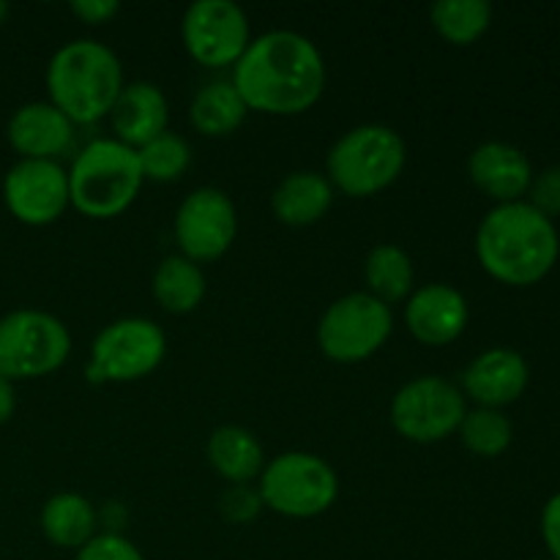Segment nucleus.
I'll list each match as a JSON object with an SVG mask.
<instances>
[{"mask_svg":"<svg viewBox=\"0 0 560 560\" xmlns=\"http://www.w3.org/2000/svg\"><path fill=\"white\" fill-rule=\"evenodd\" d=\"M230 82L249 109L299 115L320 102L326 91V60L315 42L301 33L268 31L252 38Z\"/></svg>","mask_w":560,"mask_h":560,"instance_id":"nucleus-1","label":"nucleus"},{"mask_svg":"<svg viewBox=\"0 0 560 560\" xmlns=\"http://www.w3.org/2000/svg\"><path fill=\"white\" fill-rule=\"evenodd\" d=\"M560 238L552 219L528 202L495 206L476 230V257L492 279L512 288L541 282L556 268Z\"/></svg>","mask_w":560,"mask_h":560,"instance_id":"nucleus-2","label":"nucleus"},{"mask_svg":"<svg viewBox=\"0 0 560 560\" xmlns=\"http://www.w3.org/2000/svg\"><path fill=\"white\" fill-rule=\"evenodd\" d=\"M47 91L71 124H96L124 91V66L107 44L74 38L49 60Z\"/></svg>","mask_w":560,"mask_h":560,"instance_id":"nucleus-3","label":"nucleus"},{"mask_svg":"<svg viewBox=\"0 0 560 560\" xmlns=\"http://www.w3.org/2000/svg\"><path fill=\"white\" fill-rule=\"evenodd\" d=\"M142 180L135 148L118 140H93L69 170L71 206L91 219H113L137 200Z\"/></svg>","mask_w":560,"mask_h":560,"instance_id":"nucleus-4","label":"nucleus"},{"mask_svg":"<svg viewBox=\"0 0 560 560\" xmlns=\"http://www.w3.org/2000/svg\"><path fill=\"white\" fill-rule=\"evenodd\" d=\"M408 162L405 140L383 124H364L339 137L328 151V180L350 197H372L388 189Z\"/></svg>","mask_w":560,"mask_h":560,"instance_id":"nucleus-5","label":"nucleus"},{"mask_svg":"<svg viewBox=\"0 0 560 560\" xmlns=\"http://www.w3.org/2000/svg\"><path fill=\"white\" fill-rule=\"evenodd\" d=\"M69 353V328L49 312L14 310L0 317V375L11 383L52 375Z\"/></svg>","mask_w":560,"mask_h":560,"instance_id":"nucleus-6","label":"nucleus"},{"mask_svg":"<svg viewBox=\"0 0 560 560\" xmlns=\"http://www.w3.org/2000/svg\"><path fill=\"white\" fill-rule=\"evenodd\" d=\"M257 492L262 506L282 517L310 520L328 512L339 495V481L331 465L317 454L284 452L266 463Z\"/></svg>","mask_w":560,"mask_h":560,"instance_id":"nucleus-7","label":"nucleus"},{"mask_svg":"<svg viewBox=\"0 0 560 560\" xmlns=\"http://www.w3.org/2000/svg\"><path fill=\"white\" fill-rule=\"evenodd\" d=\"M167 337L148 317H120L96 334L85 377L91 383H131L159 370Z\"/></svg>","mask_w":560,"mask_h":560,"instance_id":"nucleus-8","label":"nucleus"},{"mask_svg":"<svg viewBox=\"0 0 560 560\" xmlns=\"http://www.w3.org/2000/svg\"><path fill=\"white\" fill-rule=\"evenodd\" d=\"M392 331V306L370 293H348L323 312L317 323V345L331 361L359 364L375 355Z\"/></svg>","mask_w":560,"mask_h":560,"instance_id":"nucleus-9","label":"nucleus"},{"mask_svg":"<svg viewBox=\"0 0 560 560\" xmlns=\"http://www.w3.org/2000/svg\"><path fill=\"white\" fill-rule=\"evenodd\" d=\"M392 424L413 443H438L459 430L465 413V394L452 381L438 375L405 383L392 399Z\"/></svg>","mask_w":560,"mask_h":560,"instance_id":"nucleus-10","label":"nucleus"},{"mask_svg":"<svg viewBox=\"0 0 560 560\" xmlns=\"http://www.w3.org/2000/svg\"><path fill=\"white\" fill-rule=\"evenodd\" d=\"M184 47L208 69L238 63L252 42L249 20L233 0H197L184 11L180 22Z\"/></svg>","mask_w":560,"mask_h":560,"instance_id":"nucleus-11","label":"nucleus"},{"mask_svg":"<svg viewBox=\"0 0 560 560\" xmlns=\"http://www.w3.org/2000/svg\"><path fill=\"white\" fill-rule=\"evenodd\" d=\"M175 241L191 262L219 260L238 233L235 202L213 186L189 191L175 211Z\"/></svg>","mask_w":560,"mask_h":560,"instance_id":"nucleus-12","label":"nucleus"},{"mask_svg":"<svg viewBox=\"0 0 560 560\" xmlns=\"http://www.w3.org/2000/svg\"><path fill=\"white\" fill-rule=\"evenodd\" d=\"M3 200L11 217L31 228H44L71 206L69 173L49 159H20L5 173Z\"/></svg>","mask_w":560,"mask_h":560,"instance_id":"nucleus-13","label":"nucleus"},{"mask_svg":"<svg viewBox=\"0 0 560 560\" xmlns=\"http://www.w3.org/2000/svg\"><path fill=\"white\" fill-rule=\"evenodd\" d=\"M530 381L528 361L512 348H490L463 372V388L479 408L501 410L517 402Z\"/></svg>","mask_w":560,"mask_h":560,"instance_id":"nucleus-14","label":"nucleus"},{"mask_svg":"<svg viewBox=\"0 0 560 560\" xmlns=\"http://www.w3.org/2000/svg\"><path fill=\"white\" fill-rule=\"evenodd\" d=\"M468 301L452 284H424L413 290L405 306L410 334L424 345H448L463 337L468 326Z\"/></svg>","mask_w":560,"mask_h":560,"instance_id":"nucleus-15","label":"nucleus"},{"mask_svg":"<svg viewBox=\"0 0 560 560\" xmlns=\"http://www.w3.org/2000/svg\"><path fill=\"white\" fill-rule=\"evenodd\" d=\"M468 175L476 189L503 206V202H520V197L528 195L534 167L530 159L509 142H481L468 159Z\"/></svg>","mask_w":560,"mask_h":560,"instance_id":"nucleus-16","label":"nucleus"},{"mask_svg":"<svg viewBox=\"0 0 560 560\" xmlns=\"http://www.w3.org/2000/svg\"><path fill=\"white\" fill-rule=\"evenodd\" d=\"M109 120H113L115 140L140 151L142 145L167 131V96L153 82H131V85H124L120 96L115 98Z\"/></svg>","mask_w":560,"mask_h":560,"instance_id":"nucleus-17","label":"nucleus"},{"mask_svg":"<svg viewBox=\"0 0 560 560\" xmlns=\"http://www.w3.org/2000/svg\"><path fill=\"white\" fill-rule=\"evenodd\" d=\"M11 148L20 153L22 159H49L69 151L71 140H74V124L55 107L52 102H31L22 104L9 120Z\"/></svg>","mask_w":560,"mask_h":560,"instance_id":"nucleus-18","label":"nucleus"},{"mask_svg":"<svg viewBox=\"0 0 560 560\" xmlns=\"http://www.w3.org/2000/svg\"><path fill=\"white\" fill-rule=\"evenodd\" d=\"M334 202L331 180L315 170H299L290 173L282 184L273 189L271 208L273 217L290 228H310L320 222Z\"/></svg>","mask_w":560,"mask_h":560,"instance_id":"nucleus-19","label":"nucleus"},{"mask_svg":"<svg viewBox=\"0 0 560 560\" xmlns=\"http://www.w3.org/2000/svg\"><path fill=\"white\" fill-rule=\"evenodd\" d=\"M206 454L211 468L230 485H249V481L260 479L262 468H266L260 441L249 430L235 424L213 430L208 438Z\"/></svg>","mask_w":560,"mask_h":560,"instance_id":"nucleus-20","label":"nucleus"},{"mask_svg":"<svg viewBox=\"0 0 560 560\" xmlns=\"http://www.w3.org/2000/svg\"><path fill=\"white\" fill-rule=\"evenodd\" d=\"M249 115L238 88L228 80H217L202 85L189 104V120L200 135L228 137L238 129Z\"/></svg>","mask_w":560,"mask_h":560,"instance_id":"nucleus-21","label":"nucleus"},{"mask_svg":"<svg viewBox=\"0 0 560 560\" xmlns=\"http://www.w3.org/2000/svg\"><path fill=\"white\" fill-rule=\"evenodd\" d=\"M42 530L55 547L80 550L96 536V512L80 492H58L44 503Z\"/></svg>","mask_w":560,"mask_h":560,"instance_id":"nucleus-22","label":"nucleus"},{"mask_svg":"<svg viewBox=\"0 0 560 560\" xmlns=\"http://www.w3.org/2000/svg\"><path fill=\"white\" fill-rule=\"evenodd\" d=\"M153 295L170 315H189L206 299V273L184 255L164 257L153 273Z\"/></svg>","mask_w":560,"mask_h":560,"instance_id":"nucleus-23","label":"nucleus"},{"mask_svg":"<svg viewBox=\"0 0 560 560\" xmlns=\"http://www.w3.org/2000/svg\"><path fill=\"white\" fill-rule=\"evenodd\" d=\"M364 277L370 284V295L383 304H397L408 299L413 290V260L397 244H377L366 255Z\"/></svg>","mask_w":560,"mask_h":560,"instance_id":"nucleus-24","label":"nucleus"},{"mask_svg":"<svg viewBox=\"0 0 560 560\" xmlns=\"http://www.w3.org/2000/svg\"><path fill=\"white\" fill-rule=\"evenodd\" d=\"M432 27L457 47L479 42L492 22V5L487 0H438L430 9Z\"/></svg>","mask_w":560,"mask_h":560,"instance_id":"nucleus-25","label":"nucleus"},{"mask_svg":"<svg viewBox=\"0 0 560 560\" xmlns=\"http://www.w3.org/2000/svg\"><path fill=\"white\" fill-rule=\"evenodd\" d=\"M457 432L463 438L465 448L479 454V457H501L512 446L514 438V427L509 416L492 408L468 410Z\"/></svg>","mask_w":560,"mask_h":560,"instance_id":"nucleus-26","label":"nucleus"},{"mask_svg":"<svg viewBox=\"0 0 560 560\" xmlns=\"http://www.w3.org/2000/svg\"><path fill=\"white\" fill-rule=\"evenodd\" d=\"M137 159H140L142 178L156 180V184H170V180H178L189 170L191 145L184 137L175 135V131H164L156 140L142 145L137 151Z\"/></svg>","mask_w":560,"mask_h":560,"instance_id":"nucleus-27","label":"nucleus"},{"mask_svg":"<svg viewBox=\"0 0 560 560\" xmlns=\"http://www.w3.org/2000/svg\"><path fill=\"white\" fill-rule=\"evenodd\" d=\"M219 509L224 517L235 525H246L260 514L262 498L255 487L249 485H230L219 498Z\"/></svg>","mask_w":560,"mask_h":560,"instance_id":"nucleus-28","label":"nucleus"},{"mask_svg":"<svg viewBox=\"0 0 560 560\" xmlns=\"http://www.w3.org/2000/svg\"><path fill=\"white\" fill-rule=\"evenodd\" d=\"M77 560H145L142 552L120 534L93 536L85 547L77 550Z\"/></svg>","mask_w":560,"mask_h":560,"instance_id":"nucleus-29","label":"nucleus"},{"mask_svg":"<svg viewBox=\"0 0 560 560\" xmlns=\"http://www.w3.org/2000/svg\"><path fill=\"white\" fill-rule=\"evenodd\" d=\"M528 195H530L528 206H534L541 217L547 219L560 217V164H556V167H547L545 173L534 175Z\"/></svg>","mask_w":560,"mask_h":560,"instance_id":"nucleus-30","label":"nucleus"},{"mask_svg":"<svg viewBox=\"0 0 560 560\" xmlns=\"http://www.w3.org/2000/svg\"><path fill=\"white\" fill-rule=\"evenodd\" d=\"M71 11H74L77 20L88 22V25H104L113 16H118L120 3L118 0H74Z\"/></svg>","mask_w":560,"mask_h":560,"instance_id":"nucleus-31","label":"nucleus"},{"mask_svg":"<svg viewBox=\"0 0 560 560\" xmlns=\"http://www.w3.org/2000/svg\"><path fill=\"white\" fill-rule=\"evenodd\" d=\"M541 539H545L550 560H560V492L545 503L541 512Z\"/></svg>","mask_w":560,"mask_h":560,"instance_id":"nucleus-32","label":"nucleus"},{"mask_svg":"<svg viewBox=\"0 0 560 560\" xmlns=\"http://www.w3.org/2000/svg\"><path fill=\"white\" fill-rule=\"evenodd\" d=\"M16 410V394H14V383L9 377L0 375V427L14 416Z\"/></svg>","mask_w":560,"mask_h":560,"instance_id":"nucleus-33","label":"nucleus"},{"mask_svg":"<svg viewBox=\"0 0 560 560\" xmlns=\"http://www.w3.org/2000/svg\"><path fill=\"white\" fill-rule=\"evenodd\" d=\"M9 3H5V0H0V25H3L5 22V16H9Z\"/></svg>","mask_w":560,"mask_h":560,"instance_id":"nucleus-34","label":"nucleus"}]
</instances>
